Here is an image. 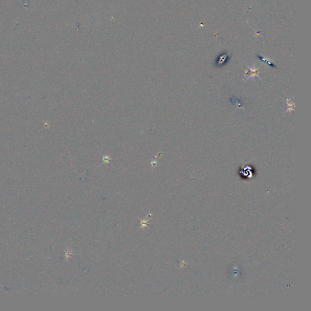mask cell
Wrapping results in <instances>:
<instances>
[{
  "label": "cell",
  "mask_w": 311,
  "mask_h": 311,
  "mask_svg": "<svg viewBox=\"0 0 311 311\" xmlns=\"http://www.w3.org/2000/svg\"><path fill=\"white\" fill-rule=\"evenodd\" d=\"M257 57H258V58H259V59H260V60H261L262 61H263V62H264V63H267V64H268V65H269V66H272V67H274L275 68H276L275 65L274 64H273V63H272V62L270 61V60H268V59H267V58H264V57H261V56H260V55H257Z\"/></svg>",
  "instance_id": "5b68a950"
},
{
  "label": "cell",
  "mask_w": 311,
  "mask_h": 311,
  "mask_svg": "<svg viewBox=\"0 0 311 311\" xmlns=\"http://www.w3.org/2000/svg\"><path fill=\"white\" fill-rule=\"evenodd\" d=\"M286 101L287 103V105L288 108H287V110L285 113H286L287 112H288V111H292V110H294V108H295V105H294V103H293L290 99H286Z\"/></svg>",
  "instance_id": "3957f363"
},
{
  "label": "cell",
  "mask_w": 311,
  "mask_h": 311,
  "mask_svg": "<svg viewBox=\"0 0 311 311\" xmlns=\"http://www.w3.org/2000/svg\"><path fill=\"white\" fill-rule=\"evenodd\" d=\"M227 57H228V55H227V54H224V55L221 56V57H219V60H218V64L219 65H222L223 63H224V62L227 60Z\"/></svg>",
  "instance_id": "8992f818"
},
{
  "label": "cell",
  "mask_w": 311,
  "mask_h": 311,
  "mask_svg": "<svg viewBox=\"0 0 311 311\" xmlns=\"http://www.w3.org/2000/svg\"><path fill=\"white\" fill-rule=\"evenodd\" d=\"M242 174L245 176H248V177H251L252 174V168L249 167H246L244 168V171H242Z\"/></svg>",
  "instance_id": "277c9868"
},
{
  "label": "cell",
  "mask_w": 311,
  "mask_h": 311,
  "mask_svg": "<svg viewBox=\"0 0 311 311\" xmlns=\"http://www.w3.org/2000/svg\"><path fill=\"white\" fill-rule=\"evenodd\" d=\"M247 67L249 68V69H250V75L248 77H247L246 80H247L248 79H249V78H254L255 77H257L258 78H259V79L261 80V78H260V77H259V75H258V74H259V71L258 68H255L254 67V66H253V68H250L249 66H247Z\"/></svg>",
  "instance_id": "6da1fadb"
},
{
  "label": "cell",
  "mask_w": 311,
  "mask_h": 311,
  "mask_svg": "<svg viewBox=\"0 0 311 311\" xmlns=\"http://www.w3.org/2000/svg\"><path fill=\"white\" fill-rule=\"evenodd\" d=\"M230 102H231V103L232 105H235V107H238V108L244 109L243 106H242V103L237 98H236V97H232V98H230Z\"/></svg>",
  "instance_id": "7a4b0ae2"
}]
</instances>
